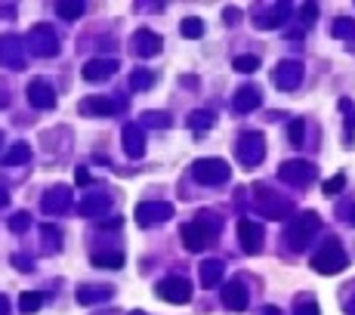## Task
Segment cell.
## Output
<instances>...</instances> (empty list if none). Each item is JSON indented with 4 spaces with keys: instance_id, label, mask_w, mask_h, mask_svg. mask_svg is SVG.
<instances>
[{
    "instance_id": "obj_1",
    "label": "cell",
    "mask_w": 355,
    "mask_h": 315,
    "mask_svg": "<svg viewBox=\"0 0 355 315\" xmlns=\"http://www.w3.org/2000/svg\"><path fill=\"white\" fill-rule=\"evenodd\" d=\"M213 238H216V226H213V216L210 213H198V220L182 226V245H186V251H192V254L204 251Z\"/></svg>"
},
{
    "instance_id": "obj_2",
    "label": "cell",
    "mask_w": 355,
    "mask_h": 315,
    "mask_svg": "<svg viewBox=\"0 0 355 315\" xmlns=\"http://www.w3.org/2000/svg\"><path fill=\"white\" fill-rule=\"evenodd\" d=\"M235 158H238L241 167L253 170L262 164V158H266V136L260 133V130H247V133L238 136V142H235Z\"/></svg>"
},
{
    "instance_id": "obj_3",
    "label": "cell",
    "mask_w": 355,
    "mask_h": 315,
    "mask_svg": "<svg viewBox=\"0 0 355 315\" xmlns=\"http://www.w3.org/2000/svg\"><path fill=\"white\" fill-rule=\"evenodd\" d=\"M346 262H349V257H346L343 245H340L337 238H327L325 245H321V251L312 257V269L318 275H337L346 269Z\"/></svg>"
},
{
    "instance_id": "obj_4",
    "label": "cell",
    "mask_w": 355,
    "mask_h": 315,
    "mask_svg": "<svg viewBox=\"0 0 355 315\" xmlns=\"http://www.w3.org/2000/svg\"><path fill=\"white\" fill-rule=\"evenodd\" d=\"M318 226H321V216L315 213V210H303V213H300L285 232L287 247H291V251H303V247L309 245V238L318 232Z\"/></svg>"
},
{
    "instance_id": "obj_5",
    "label": "cell",
    "mask_w": 355,
    "mask_h": 315,
    "mask_svg": "<svg viewBox=\"0 0 355 315\" xmlns=\"http://www.w3.org/2000/svg\"><path fill=\"white\" fill-rule=\"evenodd\" d=\"M256 210H260L266 220H287L294 213V201H287L285 195L272 192L266 186H256Z\"/></svg>"
},
{
    "instance_id": "obj_6",
    "label": "cell",
    "mask_w": 355,
    "mask_h": 315,
    "mask_svg": "<svg viewBox=\"0 0 355 315\" xmlns=\"http://www.w3.org/2000/svg\"><path fill=\"white\" fill-rule=\"evenodd\" d=\"M192 176L201 186H222L232 176V167L222 158H201V161L192 164Z\"/></svg>"
},
{
    "instance_id": "obj_7",
    "label": "cell",
    "mask_w": 355,
    "mask_h": 315,
    "mask_svg": "<svg viewBox=\"0 0 355 315\" xmlns=\"http://www.w3.org/2000/svg\"><path fill=\"white\" fill-rule=\"evenodd\" d=\"M278 176H281V182H287V186L309 189V186L315 182V176H318V170H315V164L294 158V161H285V164H281V167H278Z\"/></svg>"
},
{
    "instance_id": "obj_8",
    "label": "cell",
    "mask_w": 355,
    "mask_h": 315,
    "mask_svg": "<svg viewBox=\"0 0 355 315\" xmlns=\"http://www.w3.org/2000/svg\"><path fill=\"white\" fill-rule=\"evenodd\" d=\"M22 41H25V47H28V52H35V56H41V59L59 56V37L52 35L47 25H35Z\"/></svg>"
},
{
    "instance_id": "obj_9",
    "label": "cell",
    "mask_w": 355,
    "mask_h": 315,
    "mask_svg": "<svg viewBox=\"0 0 355 315\" xmlns=\"http://www.w3.org/2000/svg\"><path fill=\"white\" fill-rule=\"evenodd\" d=\"M157 297L164 300V303H173V306H182L192 300V281L189 278H180V275H170V278L157 281Z\"/></svg>"
},
{
    "instance_id": "obj_10",
    "label": "cell",
    "mask_w": 355,
    "mask_h": 315,
    "mask_svg": "<svg viewBox=\"0 0 355 315\" xmlns=\"http://www.w3.org/2000/svg\"><path fill=\"white\" fill-rule=\"evenodd\" d=\"M272 81H275V87L285 90V93L297 90L300 84H303V62H297V59H285V62H278L275 71H272Z\"/></svg>"
},
{
    "instance_id": "obj_11",
    "label": "cell",
    "mask_w": 355,
    "mask_h": 315,
    "mask_svg": "<svg viewBox=\"0 0 355 315\" xmlns=\"http://www.w3.org/2000/svg\"><path fill=\"white\" fill-rule=\"evenodd\" d=\"M133 216H136V222L146 229L161 226V222H167L170 216H173V204H170V201H142Z\"/></svg>"
},
{
    "instance_id": "obj_12",
    "label": "cell",
    "mask_w": 355,
    "mask_h": 315,
    "mask_svg": "<svg viewBox=\"0 0 355 315\" xmlns=\"http://www.w3.org/2000/svg\"><path fill=\"white\" fill-rule=\"evenodd\" d=\"M25 41L22 37H16V35H3L0 37V62L6 65V68H12V71H19L25 65Z\"/></svg>"
},
{
    "instance_id": "obj_13",
    "label": "cell",
    "mask_w": 355,
    "mask_h": 315,
    "mask_svg": "<svg viewBox=\"0 0 355 315\" xmlns=\"http://www.w3.org/2000/svg\"><path fill=\"white\" fill-rule=\"evenodd\" d=\"M247 303H251V294H247V285L241 278L229 281V285L222 287V306H226L229 312H244Z\"/></svg>"
},
{
    "instance_id": "obj_14",
    "label": "cell",
    "mask_w": 355,
    "mask_h": 315,
    "mask_svg": "<svg viewBox=\"0 0 355 315\" xmlns=\"http://www.w3.org/2000/svg\"><path fill=\"white\" fill-rule=\"evenodd\" d=\"M161 47H164V41L155 35V31H148V28H140L133 35V41H130V52H133V56H142V59L157 56Z\"/></svg>"
},
{
    "instance_id": "obj_15",
    "label": "cell",
    "mask_w": 355,
    "mask_h": 315,
    "mask_svg": "<svg viewBox=\"0 0 355 315\" xmlns=\"http://www.w3.org/2000/svg\"><path fill=\"white\" fill-rule=\"evenodd\" d=\"M238 241L247 254H260L262 251V226L253 220H238Z\"/></svg>"
},
{
    "instance_id": "obj_16",
    "label": "cell",
    "mask_w": 355,
    "mask_h": 315,
    "mask_svg": "<svg viewBox=\"0 0 355 315\" xmlns=\"http://www.w3.org/2000/svg\"><path fill=\"white\" fill-rule=\"evenodd\" d=\"M28 102L35 105V108H56V90L50 87V81L35 77V81L28 84Z\"/></svg>"
},
{
    "instance_id": "obj_17",
    "label": "cell",
    "mask_w": 355,
    "mask_h": 315,
    "mask_svg": "<svg viewBox=\"0 0 355 315\" xmlns=\"http://www.w3.org/2000/svg\"><path fill=\"white\" fill-rule=\"evenodd\" d=\"M77 111H81L84 117H108L117 111V102L108 99V96H84L81 105H77Z\"/></svg>"
},
{
    "instance_id": "obj_18",
    "label": "cell",
    "mask_w": 355,
    "mask_h": 315,
    "mask_svg": "<svg viewBox=\"0 0 355 315\" xmlns=\"http://www.w3.org/2000/svg\"><path fill=\"white\" fill-rule=\"evenodd\" d=\"M68 207H71V189L68 186L47 189V195H44V210H47V213H52V216L68 213Z\"/></svg>"
},
{
    "instance_id": "obj_19",
    "label": "cell",
    "mask_w": 355,
    "mask_h": 315,
    "mask_svg": "<svg viewBox=\"0 0 355 315\" xmlns=\"http://www.w3.org/2000/svg\"><path fill=\"white\" fill-rule=\"evenodd\" d=\"M121 142H124V152L130 158H142V152H146V136H142L140 124H124Z\"/></svg>"
},
{
    "instance_id": "obj_20",
    "label": "cell",
    "mask_w": 355,
    "mask_h": 315,
    "mask_svg": "<svg viewBox=\"0 0 355 315\" xmlns=\"http://www.w3.org/2000/svg\"><path fill=\"white\" fill-rule=\"evenodd\" d=\"M262 102V93L260 87H253V84H244V87H238V93H235L232 99V108L238 111V115H247V111H256Z\"/></svg>"
},
{
    "instance_id": "obj_21",
    "label": "cell",
    "mask_w": 355,
    "mask_h": 315,
    "mask_svg": "<svg viewBox=\"0 0 355 315\" xmlns=\"http://www.w3.org/2000/svg\"><path fill=\"white\" fill-rule=\"evenodd\" d=\"M117 68H121L117 59H90L84 65V81H108Z\"/></svg>"
},
{
    "instance_id": "obj_22",
    "label": "cell",
    "mask_w": 355,
    "mask_h": 315,
    "mask_svg": "<svg viewBox=\"0 0 355 315\" xmlns=\"http://www.w3.org/2000/svg\"><path fill=\"white\" fill-rule=\"evenodd\" d=\"M108 297H115V287L111 285H84V287H77V303L81 306H90V303H102V300H108Z\"/></svg>"
},
{
    "instance_id": "obj_23",
    "label": "cell",
    "mask_w": 355,
    "mask_h": 315,
    "mask_svg": "<svg viewBox=\"0 0 355 315\" xmlns=\"http://www.w3.org/2000/svg\"><path fill=\"white\" fill-rule=\"evenodd\" d=\"M198 275H201V287H216L222 281V275H226V262L222 260H204Z\"/></svg>"
},
{
    "instance_id": "obj_24",
    "label": "cell",
    "mask_w": 355,
    "mask_h": 315,
    "mask_svg": "<svg viewBox=\"0 0 355 315\" xmlns=\"http://www.w3.org/2000/svg\"><path fill=\"white\" fill-rule=\"evenodd\" d=\"M31 161V146L28 142H12L10 152L0 158V167H19V164H28Z\"/></svg>"
},
{
    "instance_id": "obj_25",
    "label": "cell",
    "mask_w": 355,
    "mask_h": 315,
    "mask_svg": "<svg viewBox=\"0 0 355 315\" xmlns=\"http://www.w3.org/2000/svg\"><path fill=\"white\" fill-rule=\"evenodd\" d=\"M108 207H111L108 195H87V198L77 204V213H81V216H99V213H105Z\"/></svg>"
},
{
    "instance_id": "obj_26",
    "label": "cell",
    "mask_w": 355,
    "mask_h": 315,
    "mask_svg": "<svg viewBox=\"0 0 355 315\" xmlns=\"http://www.w3.org/2000/svg\"><path fill=\"white\" fill-rule=\"evenodd\" d=\"M287 16H291V3H275V10H269L266 16H256V25L260 28H278Z\"/></svg>"
},
{
    "instance_id": "obj_27",
    "label": "cell",
    "mask_w": 355,
    "mask_h": 315,
    "mask_svg": "<svg viewBox=\"0 0 355 315\" xmlns=\"http://www.w3.org/2000/svg\"><path fill=\"white\" fill-rule=\"evenodd\" d=\"M124 251H99V254H93L90 257V262L93 266H102V269H121L124 266Z\"/></svg>"
},
{
    "instance_id": "obj_28",
    "label": "cell",
    "mask_w": 355,
    "mask_h": 315,
    "mask_svg": "<svg viewBox=\"0 0 355 315\" xmlns=\"http://www.w3.org/2000/svg\"><path fill=\"white\" fill-rule=\"evenodd\" d=\"M186 124L192 130H210L216 124V115H213V111H207V108H195V111H189Z\"/></svg>"
},
{
    "instance_id": "obj_29",
    "label": "cell",
    "mask_w": 355,
    "mask_h": 315,
    "mask_svg": "<svg viewBox=\"0 0 355 315\" xmlns=\"http://www.w3.org/2000/svg\"><path fill=\"white\" fill-rule=\"evenodd\" d=\"M19 309H22L25 315L41 312V309H44V294H37V291H25L22 297H19Z\"/></svg>"
},
{
    "instance_id": "obj_30",
    "label": "cell",
    "mask_w": 355,
    "mask_h": 315,
    "mask_svg": "<svg viewBox=\"0 0 355 315\" xmlns=\"http://www.w3.org/2000/svg\"><path fill=\"white\" fill-rule=\"evenodd\" d=\"M155 87V75L146 68H133V75H130V90H136V93H142V90Z\"/></svg>"
},
{
    "instance_id": "obj_31",
    "label": "cell",
    "mask_w": 355,
    "mask_h": 315,
    "mask_svg": "<svg viewBox=\"0 0 355 315\" xmlns=\"http://www.w3.org/2000/svg\"><path fill=\"white\" fill-rule=\"evenodd\" d=\"M334 37H340V41H355V19H334V28H331Z\"/></svg>"
},
{
    "instance_id": "obj_32",
    "label": "cell",
    "mask_w": 355,
    "mask_h": 315,
    "mask_svg": "<svg viewBox=\"0 0 355 315\" xmlns=\"http://www.w3.org/2000/svg\"><path fill=\"white\" fill-rule=\"evenodd\" d=\"M84 10H87V6L77 3V0H62V3H56V12H59L62 19H68V22L81 19V16H84Z\"/></svg>"
},
{
    "instance_id": "obj_33",
    "label": "cell",
    "mask_w": 355,
    "mask_h": 315,
    "mask_svg": "<svg viewBox=\"0 0 355 315\" xmlns=\"http://www.w3.org/2000/svg\"><path fill=\"white\" fill-rule=\"evenodd\" d=\"M142 124H146V127H155V130H164V127H170V115L167 111H142L140 127Z\"/></svg>"
},
{
    "instance_id": "obj_34",
    "label": "cell",
    "mask_w": 355,
    "mask_h": 315,
    "mask_svg": "<svg viewBox=\"0 0 355 315\" xmlns=\"http://www.w3.org/2000/svg\"><path fill=\"white\" fill-rule=\"evenodd\" d=\"M180 31H182V37H189V41H198V37L204 35V22L195 19V16H186L180 22Z\"/></svg>"
},
{
    "instance_id": "obj_35",
    "label": "cell",
    "mask_w": 355,
    "mask_h": 315,
    "mask_svg": "<svg viewBox=\"0 0 355 315\" xmlns=\"http://www.w3.org/2000/svg\"><path fill=\"white\" fill-rule=\"evenodd\" d=\"M41 238H44V245H47L50 251H59V247H62V235H59V229L50 226V222L41 229Z\"/></svg>"
},
{
    "instance_id": "obj_36",
    "label": "cell",
    "mask_w": 355,
    "mask_h": 315,
    "mask_svg": "<svg viewBox=\"0 0 355 315\" xmlns=\"http://www.w3.org/2000/svg\"><path fill=\"white\" fill-rule=\"evenodd\" d=\"M10 229H12V232H28V229H31V213H28V210L12 213L10 216Z\"/></svg>"
},
{
    "instance_id": "obj_37",
    "label": "cell",
    "mask_w": 355,
    "mask_h": 315,
    "mask_svg": "<svg viewBox=\"0 0 355 315\" xmlns=\"http://www.w3.org/2000/svg\"><path fill=\"white\" fill-rule=\"evenodd\" d=\"M306 121H303V117H297V121H291V124H287V140H291L294 142V146H303V133H306Z\"/></svg>"
},
{
    "instance_id": "obj_38",
    "label": "cell",
    "mask_w": 355,
    "mask_h": 315,
    "mask_svg": "<svg viewBox=\"0 0 355 315\" xmlns=\"http://www.w3.org/2000/svg\"><path fill=\"white\" fill-rule=\"evenodd\" d=\"M232 68L241 71V75H251V71L260 68V59H256V56H238V59L232 62Z\"/></svg>"
},
{
    "instance_id": "obj_39",
    "label": "cell",
    "mask_w": 355,
    "mask_h": 315,
    "mask_svg": "<svg viewBox=\"0 0 355 315\" xmlns=\"http://www.w3.org/2000/svg\"><path fill=\"white\" fill-rule=\"evenodd\" d=\"M294 315H318V303H315L312 297H300L297 300V306H294Z\"/></svg>"
},
{
    "instance_id": "obj_40",
    "label": "cell",
    "mask_w": 355,
    "mask_h": 315,
    "mask_svg": "<svg viewBox=\"0 0 355 315\" xmlns=\"http://www.w3.org/2000/svg\"><path fill=\"white\" fill-rule=\"evenodd\" d=\"M315 16H318V3H303L300 6V19H303V25H312Z\"/></svg>"
},
{
    "instance_id": "obj_41",
    "label": "cell",
    "mask_w": 355,
    "mask_h": 315,
    "mask_svg": "<svg viewBox=\"0 0 355 315\" xmlns=\"http://www.w3.org/2000/svg\"><path fill=\"white\" fill-rule=\"evenodd\" d=\"M343 186H346V173H337L334 180H327V182H325V192H327V195H337Z\"/></svg>"
},
{
    "instance_id": "obj_42",
    "label": "cell",
    "mask_w": 355,
    "mask_h": 315,
    "mask_svg": "<svg viewBox=\"0 0 355 315\" xmlns=\"http://www.w3.org/2000/svg\"><path fill=\"white\" fill-rule=\"evenodd\" d=\"M12 266L22 269V272H35V260H28V257H12Z\"/></svg>"
},
{
    "instance_id": "obj_43",
    "label": "cell",
    "mask_w": 355,
    "mask_h": 315,
    "mask_svg": "<svg viewBox=\"0 0 355 315\" xmlns=\"http://www.w3.org/2000/svg\"><path fill=\"white\" fill-rule=\"evenodd\" d=\"M90 180H93V176H90L87 167H77L75 170V182H77V186H90Z\"/></svg>"
},
{
    "instance_id": "obj_44",
    "label": "cell",
    "mask_w": 355,
    "mask_h": 315,
    "mask_svg": "<svg viewBox=\"0 0 355 315\" xmlns=\"http://www.w3.org/2000/svg\"><path fill=\"white\" fill-rule=\"evenodd\" d=\"M117 226H124V220H121V216H115V220L102 222V229H117Z\"/></svg>"
},
{
    "instance_id": "obj_45",
    "label": "cell",
    "mask_w": 355,
    "mask_h": 315,
    "mask_svg": "<svg viewBox=\"0 0 355 315\" xmlns=\"http://www.w3.org/2000/svg\"><path fill=\"white\" fill-rule=\"evenodd\" d=\"M6 102H10V90H6V87H3V84H0V108H3V105H6Z\"/></svg>"
},
{
    "instance_id": "obj_46",
    "label": "cell",
    "mask_w": 355,
    "mask_h": 315,
    "mask_svg": "<svg viewBox=\"0 0 355 315\" xmlns=\"http://www.w3.org/2000/svg\"><path fill=\"white\" fill-rule=\"evenodd\" d=\"M238 19H241L238 10H226V22H238Z\"/></svg>"
},
{
    "instance_id": "obj_47",
    "label": "cell",
    "mask_w": 355,
    "mask_h": 315,
    "mask_svg": "<svg viewBox=\"0 0 355 315\" xmlns=\"http://www.w3.org/2000/svg\"><path fill=\"white\" fill-rule=\"evenodd\" d=\"M10 204V195H6V189H0V207Z\"/></svg>"
},
{
    "instance_id": "obj_48",
    "label": "cell",
    "mask_w": 355,
    "mask_h": 315,
    "mask_svg": "<svg viewBox=\"0 0 355 315\" xmlns=\"http://www.w3.org/2000/svg\"><path fill=\"white\" fill-rule=\"evenodd\" d=\"M6 309H10V303H6V297L0 294V315H6Z\"/></svg>"
},
{
    "instance_id": "obj_49",
    "label": "cell",
    "mask_w": 355,
    "mask_h": 315,
    "mask_svg": "<svg viewBox=\"0 0 355 315\" xmlns=\"http://www.w3.org/2000/svg\"><path fill=\"white\" fill-rule=\"evenodd\" d=\"M343 306H346V312H352V315H355V297H352V300H346Z\"/></svg>"
},
{
    "instance_id": "obj_50",
    "label": "cell",
    "mask_w": 355,
    "mask_h": 315,
    "mask_svg": "<svg viewBox=\"0 0 355 315\" xmlns=\"http://www.w3.org/2000/svg\"><path fill=\"white\" fill-rule=\"evenodd\" d=\"M262 315H281V309H275V306H266V309H262Z\"/></svg>"
},
{
    "instance_id": "obj_51",
    "label": "cell",
    "mask_w": 355,
    "mask_h": 315,
    "mask_svg": "<svg viewBox=\"0 0 355 315\" xmlns=\"http://www.w3.org/2000/svg\"><path fill=\"white\" fill-rule=\"evenodd\" d=\"M349 220H352V226H355V207H352V213H349Z\"/></svg>"
},
{
    "instance_id": "obj_52",
    "label": "cell",
    "mask_w": 355,
    "mask_h": 315,
    "mask_svg": "<svg viewBox=\"0 0 355 315\" xmlns=\"http://www.w3.org/2000/svg\"><path fill=\"white\" fill-rule=\"evenodd\" d=\"M130 315H146V312H142V309H133V312H130Z\"/></svg>"
}]
</instances>
